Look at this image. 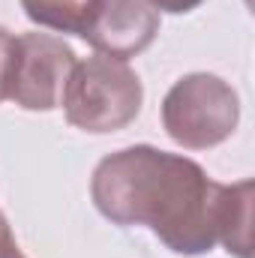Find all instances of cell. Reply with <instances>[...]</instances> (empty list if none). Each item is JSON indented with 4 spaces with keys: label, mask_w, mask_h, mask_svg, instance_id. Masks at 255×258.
<instances>
[{
    "label": "cell",
    "mask_w": 255,
    "mask_h": 258,
    "mask_svg": "<svg viewBox=\"0 0 255 258\" xmlns=\"http://www.w3.org/2000/svg\"><path fill=\"white\" fill-rule=\"evenodd\" d=\"M240 120L237 90L210 72H192L171 84L162 99V126L186 150H207L228 141Z\"/></svg>",
    "instance_id": "cell-3"
},
{
    "label": "cell",
    "mask_w": 255,
    "mask_h": 258,
    "mask_svg": "<svg viewBox=\"0 0 255 258\" xmlns=\"http://www.w3.org/2000/svg\"><path fill=\"white\" fill-rule=\"evenodd\" d=\"M12 51H15V36L0 24V102L9 99V72H12Z\"/></svg>",
    "instance_id": "cell-8"
},
{
    "label": "cell",
    "mask_w": 255,
    "mask_h": 258,
    "mask_svg": "<svg viewBox=\"0 0 255 258\" xmlns=\"http://www.w3.org/2000/svg\"><path fill=\"white\" fill-rule=\"evenodd\" d=\"M144 102V87L135 69L126 60H114L105 54H93L87 60H75L69 81L63 87L60 105L69 126L108 135L129 126Z\"/></svg>",
    "instance_id": "cell-2"
},
{
    "label": "cell",
    "mask_w": 255,
    "mask_h": 258,
    "mask_svg": "<svg viewBox=\"0 0 255 258\" xmlns=\"http://www.w3.org/2000/svg\"><path fill=\"white\" fill-rule=\"evenodd\" d=\"M222 183L189 156L150 144L105 156L90 177L96 210L114 225H144L177 255H207L216 246Z\"/></svg>",
    "instance_id": "cell-1"
},
{
    "label": "cell",
    "mask_w": 255,
    "mask_h": 258,
    "mask_svg": "<svg viewBox=\"0 0 255 258\" xmlns=\"http://www.w3.org/2000/svg\"><path fill=\"white\" fill-rule=\"evenodd\" d=\"M0 258H24V252L18 249L15 234H12V228H9L3 213H0Z\"/></svg>",
    "instance_id": "cell-9"
},
{
    "label": "cell",
    "mask_w": 255,
    "mask_h": 258,
    "mask_svg": "<svg viewBox=\"0 0 255 258\" xmlns=\"http://www.w3.org/2000/svg\"><path fill=\"white\" fill-rule=\"evenodd\" d=\"M159 33V12L147 0H99L81 39L96 54L129 60L141 54Z\"/></svg>",
    "instance_id": "cell-5"
},
{
    "label": "cell",
    "mask_w": 255,
    "mask_h": 258,
    "mask_svg": "<svg viewBox=\"0 0 255 258\" xmlns=\"http://www.w3.org/2000/svg\"><path fill=\"white\" fill-rule=\"evenodd\" d=\"M99 0H21L24 15L48 30L84 36Z\"/></svg>",
    "instance_id": "cell-7"
},
{
    "label": "cell",
    "mask_w": 255,
    "mask_h": 258,
    "mask_svg": "<svg viewBox=\"0 0 255 258\" xmlns=\"http://www.w3.org/2000/svg\"><path fill=\"white\" fill-rule=\"evenodd\" d=\"M75 51L51 33H21L15 36L9 99L24 111H51L60 105Z\"/></svg>",
    "instance_id": "cell-4"
},
{
    "label": "cell",
    "mask_w": 255,
    "mask_h": 258,
    "mask_svg": "<svg viewBox=\"0 0 255 258\" xmlns=\"http://www.w3.org/2000/svg\"><path fill=\"white\" fill-rule=\"evenodd\" d=\"M252 180H240L219 192L216 210V243H222L231 255L252 258Z\"/></svg>",
    "instance_id": "cell-6"
},
{
    "label": "cell",
    "mask_w": 255,
    "mask_h": 258,
    "mask_svg": "<svg viewBox=\"0 0 255 258\" xmlns=\"http://www.w3.org/2000/svg\"><path fill=\"white\" fill-rule=\"evenodd\" d=\"M156 12H168V15H183V12H192L198 9L204 0H147Z\"/></svg>",
    "instance_id": "cell-10"
}]
</instances>
